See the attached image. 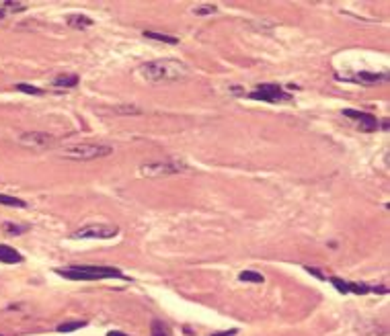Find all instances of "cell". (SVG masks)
<instances>
[{"label": "cell", "mask_w": 390, "mask_h": 336, "mask_svg": "<svg viewBox=\"0 0 390 336\" xmlns=\"http://www.w3.org/2000/svg\"><path fill=\"white\" fill-rule=\"evenodd\" d=\"M140 74L150 82H177L189 76V66L181 59H152L140 66Z\"/></svg>", "instance_id": "cell-1"}, {"label": "cell", "mask_w": 390, "mask_h": 336, "mask_svg": "<svg viewBox=\"0 0 390 336\" xmlns=\"http://www.w3.org/2000/svg\"><path fill=\"white\" fill-rule=\"evenodd\" d=\"M60 277H66L70 281H101V279H125L123 272L115 266H92V264H76V266H64L55 268Z\"/></svg>", "instance_id": "cell-2"}, {"label": "cell", "mask_w": 390, "mask_h": 336, "mask_svg": "<svg viewBox=\"0 0 390 336\" xmlns=\"http://www.w3.org/2000/svg\"><path fill=\"white\" fill-rule=\"evenodd\" d=\"M113 152L111 145L107 143H92V141H82V143H72L66 145L62 156L68 160H96V158H105Z\"/></svg>", "instance_id": "cell-3"}, {"label": "cell", "mask_w": 390, "mask_h": 336, "mask_svg": "<svg viewBox=\"0 0 390 336\" xmlns=\"http://www.w3.org/2000/svg\"><path fill=\"white\" fill-rule=\"evenodd\" d=\"M140 172L144 176H170L189 172V166L181 160H166V162H146L140 166Z\"/></svg>", "instance_id": "cell-4"}, {"label": "cell", "mask_w": 390, "mask_h": 336, "mask_svg": "<svg viewBox=\"0 0 390 336\" xmlns=\"http://www.w3.org/2000/svg\"><path fill=\"white\" fill-rule=\"evenodd\" d=\"M119 234V227L115 223H88L72 234L74 240H107L115 238Z\"/></svg>", "instance_id": "cell-5"}, {"label": "cell", "mask_w": 390, "mask_h": 336, "mask_svg": "<svg viewBox=\"0 0 390 336\" xmlns=\"http://www.w3.org/2000/svg\"><path fill=\"white\" fill-rule=\"evenodd\" d=\"M248 98L252 100H263V102H289L291 94L285 92L277 84H261L252 92H248Z\"/></svg>", "instance_id": "cell-6"}, {"label": "cell", "mask_w": 390, "mask_h": 336, "mask_svg": "<svg viewBox=\"0 0 390 336\" xmlns=\"http://www.w3.org/2000/svg\"><path fill=\"white\" fill-rule=\"evenodd\" d=\"M18 143L25 148H33V150H41V148H49L53 143V135L43 133V131H27L18 137Z\"/></svg>", "instance_id": "cell-7"}, {"label": "cell", "mask_w": 390, "mask_h": 336, "mask_svg": "<svg viewBox=\"0 0 390 336\" xmlns=\"http://www.w3.org/2000/svg\"><path fill=\"white\" fill-rule=\"evenodd\" d=\"M345 117L353 119L361 131H376L378 129V119L372 113H363V111H353V109H345L343 111Z\"/></svg>", "instance_id": "cell-8"}, {"label": "cell", "mask_w": 390, "mask_h": 336, "mask_svg": "<svg viewBox=\"0 0 390 336\" xmlns=\"http://www.w3.org/2000/svg\"><path fill=\"white\" fill-rule=\"evenodd\" d=\"M0 262H6V264H18L23 262V254L6 244H0Z\"/></svg>", "instance_id": "cell-9"}, {"label": "cell", "mask_w": 390, "mask_h": 336, "mask_svg": "<svg viewBox=\"0 0 390 336\" xmlns=\"http://www.w3.org/2000/svg\"><path fill=\"white\" fill-rule=\"evenodd\" d=\"M27 10L25 2H14V0H0V18H4L10 12H23Z\"/></svg>", "instance_id": "cell-10"}, {"label": "cell", "mask_w": 390, "mask_h": 336, "mask_svg": "<svg viewBox=\"0 0 390 336\" xmlns=\"http://www.w3.org/2000/svg\"><path fill=\"white\" fill-rule=\"evenodd\" d=\"M66 23H68L70 27H74V29H86V27L92 25V18L86 16V14H70V16L66 18Z\"/></svg>", "instance_id": "cell-11"}, {"label": "cell", "mask_w": 390, "mask_h": 336, "mask_svg": "<svg viewBox=\"0 0 390 336\" xmlns=\"http://www.w3.org/2000/svg\"><path fill=\"white\" fill-rule=\"evenodd\" d=\"M355 82H361V84H376V82H382L386 80V74H374V72H359L355 78Z\"/></svg>", "instance_id": "cell-12"}, {"label": "cell", "mask_w": 390, "mask_h": 336, "mask_svg": "<svg viewBox=\"0 0 390 336\" xmlns=\"http://www.w3.org/2000/svg\"><path fill=\"white\" fill-rule=\"evenodd\" d=\"M2 229H4L8 236H21V234L29 232L31 225H27V223H14V221H4V223H2Z\"/></svg>", "instance_id": "cell-13"}, {"label": "cell", "mask_w": 390, "mask_h": 336, "mask_svg": "<svg viewBox=\"0 0 390 336\" xmlns=\"http://www.w3.org/2000/svg\"><path fill=\"white\" fill-rule=\"evenodd\" d=\"M78 84V76L76 74H60L53 78V86H62V88H72Z\"/></svg>", "instance_id": "cell-14"}, {"label": "cell", "mask_w": 390, "mask_h": 336, "mask_svg": "<svg viewBox=\"0 0 390 336\" xmlns=\"http://www.w3.org/2000/svg\"><path fill=\"white\" fill-rule=\"evenodd\" d=\"M146 39H152V41H160V43H168V45H177L179 39L172 37V35H162V33H154V31H144L142 33Z\"/></svg>", "instance_id": "cell-15"}, {"label": "cell", "mask_w": 390, "mask_h": 336, "mask_svg": "<svg viewBox=\"0 0 390 336\" xmlns=\"http://www.w3.org/2000/svg\"><path fill=\"white\" fill-rule=\"evenodd\" d=\"M238 279H240V281H246V283H263V281H265L263 275L257 272V270H242V272L238 275Z\"/></svg>", "instance_id": "cell-16"}, {"label": "cell", "mask_w": 390, "mask_h": 336, "mask_svg": "<svg viewBox=\"0 0 390 336\" xmlns=\"http://www.w3.org/2000/svg\"><path fill=\"white\" fill-rule=\"evenodd\" d=\"M0 205H6V207H21L25 209L27 203L23 199H16V197H10V195H0Z\"/></svg>", "instance_id": "cell-17"}, {"label": "cell", "mask_w": 390, "mask_h": 336, "mask_svg": "<svg viewBox=\"0 0 390 336\" xmlns=\"http://www.w3.org/2000/svg\"><path fill=\"white\" fill-rule=\"evenodd\" d=\"M86 326V322L84 320H76V322H64V324H60L57 326V332H74V330H78V328H84Z\"/></svg>", "instance_id": "cell-18"}, {"label": "cell", "mask_w": 390, "mask_h": 336, "mask_svg": "<svg viewBox=\"0 0 390 336\" xmlns=\"http://www.w3.org/2000/svg\"><path fill=\"white\" fill-rule=\"evenodd\" d=\"M150 330H152V336H168V328L160 320H154L152 326H150Z\"/></svg>", "instance_id": "cell-19"}, {"label": "cell", "mask_w": 390, "mask_h": 336, "mask_svg": "<svg viewBox=\"0 0 390 336\" xmlns=\"http://www.w3.org/2000/svg\"><path fill=\"white\" fill-rule=\"evenodd\" d=\"M218 6L216 4H199L193 8V14H216Z\"/></svg>", "instance_id": "cell-20"}, {"label": "cell", "mask_w": 390, "mask_h": 336, "mask_svg": "<svg viewBox=\"0 0 390 336\" xmlns=\"http://www.w3.org/2000/svg\"><path fill=\"white\" fill-rule=\"evenodd\" d=\"M16 90H21V92H25V94H43V90L41 88H37V86H31V84H16L14 86Z\"/></svg>", "instance_id": "cell-21"}, {"label": "cell", "mask_w": 390, "mask_h": 336, "mask_svg": "<svg viewBox=\"0 0 390 336\" xmlns=\"http://www.w3.org/2000/svg\"><path fill=\"white\" fill-rule=\"evenodd\" d=\"M238 334V330L236 328H232V330H222V332H213V334H209V336H236Z\"/></svg>", "instance_id": "cell-22"}, {"label": "cell", "mask_w": 390, "mask_h": 336, "mask_svg": "<svg viewBox=\"0 0 390 336\" xmlns=\"http://www.w3.org/2000/svg\"><path fill=\"white\" fill-rule=\"evenodd\" d=\"M306 270H308V272H310V275H316V277H318V279H326V277H324V275H322V272H320V270H318V268H312V266H306Z\"/></svg>", "instance_id": "cell-23"}, {"label": "cell", "mask_w": 390, "mask_h": 336, "mask_svg": "<svg viewBox=\"0 0 390 336\" xmlns=\"http://www.w3.org/2000/svg\"><path fill=\"white\" fill-rule=\"evenodd\" d=\"M107 336H129V334H125L121 330H111V332H107Z\"/></svg>", "instance_id": "cell-24"}]
</instances>
